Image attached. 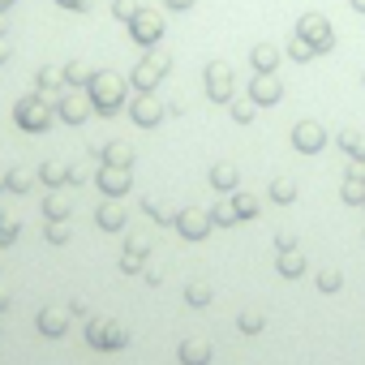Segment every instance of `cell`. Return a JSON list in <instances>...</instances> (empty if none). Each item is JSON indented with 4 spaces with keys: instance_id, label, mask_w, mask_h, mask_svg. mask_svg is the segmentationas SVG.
<instances>
[{
    "instance_id": "obj_1",
    "label": "cell",
    "mask_w": 365,
    "mask_h": 365,
    "mask_svg": "<svg viewBox=\"0 0 365 365\" xmlns=\"http://www.w3.org/2000/svg\"><path fill=\"white\" fill-rule=\"evenodd\" d=\"M301 39H305L314 52L331 48V31H327V22H322V18H305V22H301Z\"/></svg>"
},
{
    "instance_id": "obj_2",
    "label": "cell",
    "mask_w": 365,
    "mask_h": 365,
    "mask_svg": "<svg viewBox=\"0 0 365 365\" xmlns=\"http://www.w3.org/2000/svg\"><path fill=\"white\" fill-rule=\"evenodd\" d=\"M133 35H138V43H155L163 35V22L150 14H133Z\"/></svg>"
},
{
    "instance_id": "obj_3",
    "label": "cell",
    "mask_w": 365,
    "mask_h": 365,
    "mask_svg": "<svg viewBox=\"0 0 365 365\" xmlns=\"http://www.w3.org/2000/svg\"><path fill=\"white\" fill-rule=\"evenodd\" d=\"M254 65H258L262 73H267V69H275V52H271L267 43H262V48H254Z\"/></svg>"
},
{
    "instance_id": "obj_4",
    "label": "cell",
    "mask_w": 365,
    "mask_h": 365,
    "mask_svg": "<svg viewBox=\"0 0 365 365\" xmlns=\"http://www.w3.org/2000/svg\"><path fill=\"white\" fill-rule=\"evenodd\" d=\"M133 9H138L133 0H116V18H133Z\"/></svg>"
},
{
    "instance_id": "obj_5",
    "label": "cell",
    "mask_w": 365,
    "mask_h": 365,
    "mask_svg": "<svg viewBox=\"0 0 365 365\" xmlns=\"http://www.w3.org/2000/svg\"><path fill=\"white\" fill-rule=\"evenodd\" d=\"M168 5H172V9H190V5H194V0H168Z\"/></svg>"
},
{
    "instance_id": "obj_6",
    "label": "cell",
    "mask_w": 365,
    "mask_h": 365,
    "mask_svg": "<svg viewBox=\"0 0 365 365\" xmlns=\"http://www.w3.org/2000/svg\"><path fill=\"white\" fill-rule=\"evenodd\" d=\"M65 5H69V9H82V5H86V0H65Z\"/></svg>"
},
{
    "instance_id": "obj_7",
    "label": "cell",
    "mask_w": 365,
    "mask_h": 365,
    "mask_svg": "<svg viewBox=\"0 0 365 365\" xmlns=\"http://www.w3.org/2000/svg\"><path fill=\"white\" fill-rule=\"evenodd\" d=\"M352 9H361V14H365V0H352Z\"/></svg>"
}]
</instances>
